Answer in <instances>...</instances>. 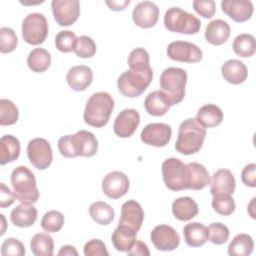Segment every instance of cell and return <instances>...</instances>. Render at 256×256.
Instances as JSON below:
<instances>
[{
  "label": "cell",
  "instance_id": "obj_1",
  "mask_svg": "<svg viewBox=\"0 0 256 256\" xmlns=\"http://www.w3.org/2000/svg\"><path fill=\"white\" fill-rule=\"evenodd\" d=\"M206 137V128H204L196 118L184 120L178 129L175 149L184 155L195 154L200 151Z\"/></svg>",
  "mask_w": 256,
  "mask_h": 256
},
{
  "label": "cell",
  "instance_id": "obj_2",
  "mask_svg": "<svg viewBox=\"0 0 256 256\" xmlns=\"http://www.w3.org/2000/svg\"><path fill=\"white\" fill-rule=\"evenodd\" d=\"M114 109V100L107 92H96L86 102L83 118L89 126L100 128L105 126Z\"/></svg>",
  "mask_w": 256,
  "mask_h": 256
},
{
  "label": "cell",
  "instance_id": "obj_3",
  "mask_svg": "<svg viewBox=\"0 0 256 256\" xmlns=\"http://www.w3.org/2000/svg\"><path fill=\"white\" fill-rule=\"evenodd\" d=\"M11 185L16 199L23 204L32 205L37 202L40 193L33 172L26 166H18L11 173Z\"/></svg>",
  "mask_w": 256,
  "mask_h": 256
},
{
  "label": "cell",
  "instance_id": "obj_4",
  "mask_svg": "<svg viewBox=\"0 0 256 256\" xmlns=\"http://www.w3.org/2000/svg\"><path fill=\"white\" fill-rule=\"evenodd\" d=\"M153 78L151 67L143 69H129L123 72L117 80L119 92L129 98L140 96L150 85Z\"/></svg>",
  "mask_w": 256,
  "mask_h": 256
},
{
  "label": "cell",
  "instance_id": "obj_5",
  "mask_svg": "<svg viewBox=\"0 0 256 256\" xmlns=\"http://www.w3.org/2000/svg\"><path fill=\"white\" fill-rule=\"evenodd\" d=\"M161 91L169 98L172 105L180 103L185 96V86L187 83V73L178 67H169L160 75L159 79Z\"/></svg>",
  "mask_w": 256,
  "mask_h": 256
},
{
  "label": "cell",
  "instance_id": "obj_6",
  "mask_svg": "<svg viewBox=\"0 0 256 256\" xmlns=\"http://www.w3.org/2000/svg\"><path fill=\"white\" fill-rule=\"evenodd\" d=\"M164 26L170 32L192 35L199 32L201 22L196 16L180 7H171L165 12Z\"/></svg>",
  "mask_w": 256,
  "mask_h": 256
},
{
  "label": "cell",
  "instance_id": "obj_7",
  "mask_svg": "<svg viewBox=\"0 0 256 256\" xmlns=\"http://www.w3.org/2000/svg\"><path fill=\"white\" fill-rule=\"evenodd\" d=\"M162 176L164 184L171 191L189 189L190 173L187 164L178 158H167L162 163Z\"/></svg>",
  "mask_w": 256,
  "mask_h": 256
},
{
  "label": "cell",
  "instance_id": "obj_8",
  "mask_svg": "<svg viewBox=\"0 0 256 256\" xmlns=\"http://www.w3.org/2000/svg\"><path fill=\"white\" fill-rule=\"evenodd\" d=\"M48 35V22L41 13H29L22 22V37L30 45L42 44Z\"/></svg>",
  "mask_w": 256,
  "mask_h": 256
},
{
  "label": "cell",
  "instance_id": "obj_9",
  "mask_svg": "<svg viewBox=\"0 0 256 256\" xmlns=\"http://www.w3.org/2000/svg\"><path fill=\"white\" fill-rule=\"evenodd\" d=\"M27 156L30 163L39 170L48 168L53 159L50 143L44 138H34L27 145Z\"/></svg>",
  "mask_w": 256,
  "mask_h": 256
},
{
  "label": "cell",
  "instance_id": "obj_10",
  "mask_svg": "<svg viewBox=\"0 0 256 256\" xmlns=\"http://www.w3.org/2000/svg\"><path fill=\"white\" fill-rule=\"evenodd\" d=\"M167 56L183 63H198L201 61L202 50L195 44L187 41H173L167 47Z\"/></svg>",
  "mask_w": 256,
  "mask_h": 256
},
{
  "label": "cell",
  "instance_id": "obj_11",
  "mask_svg": "<svg viewBox=\"0 0 256 256\" xmlns=\"http://www.w3.org/2000/svg\"><path fill=\"white\" fill-rule=\"evenodd\" d=\"M51 8L54 19L60 26L72 25L80 15L78 0H53Z\"/></svg>",
  "mask_w": 256,
  "mask_h": 256
},
{
  "label": "cell",
  "instance_id": "obj_12",
  "mask_svg": "<svg viewBox=\"0 0 256 256\" xmlns=\"http://www.w3.org/2000/svg\"><path fill=\"white\" fill-rule=\"evenodd\" d=\"M151 242L160 251L175 250L180 243V236L176 230L166 224L157 225L150 234Z\"/></svg>",
  "mask_w": 256,
  "mask_h": 256
},
{
  "label": "cell",
  "instance_id": "obj_13",
  "mask_svg": "<svg viewBox=\"0 0 256 256\" xmlns=\"http://www.w3.org/2000/svg\"><path fill=\"white\" fill-rule=\"evenodd\" d=\"M172 135L171 127L166 123H150L146 125L140 135L144 144L154 147L166 146Z\"/></svg>",
  "mask_w": 256,
  "mask_h": 256
},
{
  "label": "cell",
  "instance_id": "obj_14",
  "mask_svg": "<svg viewBox=\"0 0 256 256\" xmlns=\"http://www.w3.org/2000/svg\"><path fill=\"white\" fill-rule=\"evenodd\" d=\"M128 176L121 171L109 172L102 181V191L110 199H119L129 190Z\"/></svg>",
  "mask_w": 256,
  "mask_h": 256
},
{
  "label": "cell",
  "instance_id": "obj_15",
  "mask_svg": "<svg viewBox=\"0 0 256 256\" xmlns=\"http://www.w3.org/2000/svg\"><path fill=\"white\" fill-rule=\"evenodd\" d=\"M144 220V211L139 202L128 200L121 207V215L118 222L119 226L126 227L134 232H138Z\"/></svg>",
  "mask_w": 256,
  "mask_h": 256
},
{
  "label": "cell",
  "instance_id": "obj_16",
  "mask_svg": "<svg viewBox=\"0 0 256 256\" xmlns=\"http://www.w3.org/2000/svg\"><path fill=\"white\" fill-rule=\"evenodd\" d=\"M140 123V115L135 109H124L115 118L113 130L120 138H129L136 131Z\"/></svg>",
  "mask_w": 256,
  "mask_h": 256
},
{
  "label": "cell",
  "instance_id": "obj_17",
  "mask_svg": "<svg viewBox=\"0 0 256 256\" xmlns=\"http://www.w3.org/2000/svg\"><path fill=\"white\" fill-rule=\"evenodd\" d=\"M132 18L134 23L141 28L155 26L159 18V8L151 1L139 2L133 9Z\"/></svg>",
  "mask_w": 256,
  "mask_h": 256
},
{
  "label": "cell",
  "instance_id": "obj_18",
  "mask_svg": "<svg viewBox=\"0 0 256 256\" xmlns=\"http://www.w3.org/2000/svg\"><path fill=\"white\" fill-rule=\"evenodd\" d=\"M222 11L233 21L241 23L249 20L253 14V4L249 0H223Z\"/></svg>",
  "mask_w": 256,
  "mask_h": 256
},
{
  "label": "cell",
  "instance_id": "obj_19",
  "mask_svg": "<svg viewBox=\"0 0 256 256\" xmlns=\"http://www.w3.org/2000/svg\"><path fill=\"white\" fill-rule=\"evenodd\" d=\"M210 193L212 196L219 194L232 195L235 191L236 182L232 172L228 169H219L210 179Z\"/></svg>",
  "mask_w": 256,
  "mask_h": 256
},
{
  "label": "cell",
  "instance_id": "obj_20",
  "mask_svg": "<svg viewBox=\"0 0 256 256\" xmlns=\"http://www.w3.org/2000/svg\"><path fill=\"white\" fill-rule=\"evenodd\" d=\"M72 143L76 156L92 157L97 153L98 141L93 133L80 130L72 135Z\"/></svg>",
  "mask_w": 256,
  "mask_h": 256
},
{
  "label": "cell",
  "instance_id": "obj_21",
  "mask_svg": "<svg viewBox=\"0 0 256 256\" xmlns=\"http://www.w3.org/2000/svg\"><path fill=\"white\" fill-rule=\"evenodd\" d=\"M66 80L72 90L84 91L93 81L92 69L85 65L73 66L67 72Z\"/></svg>",
  "mask_w": 256,
  "mask_h": 256
},
{
  "label": "cell",
  "instance_id": "obj_22",
  "mask_svg": "<svg viewBox=\"0 0 256 256\" xmlns=\"http://www.w3.org/2000/svg\"><path fill=\"white\" fill-rule=\"evenodd\" d=\"M172 106L167 95L161 90H155L149 93L144 100L146 112L152 116L165 115Z\"/></svg>",
  "mask_w": 256,
  "mask_h": 256
},
{
  "label": "cell",
  "instance_id": "obj_23",
  "mask_svg": "<svg viewBox=\"0 0 256 256\" xmlns=\"http://www.w3.org/2000/svg\"><path fill=\"white\" fill-rule=\"evenodd\" d=\"M221 74L227 82L238 85L247 79L248 69L242 61L237 59H230L225 61L222 65Z\"/></svg>",
  "mask_w": 256,
  "mask_h": 256
},
{
  "label": "cell",
  "instance_id": "obj_24",
  "mask_svg": "<svg viewBox=\"0 0 256 256\" xmlns=\"http://www.w3.org/2000/svg\"><path fill=\"white\" fill-rule=\"evenodd\" d=\"M230 30V26L226 21L222 19L213 20L206 26L205 39L212 45H222L228 40Z\"/></svg>",
  "mask_w": 256,
  "mask_h": 256
},
{
  "label": "cell",
  "instance_id": "obj_25",
  "mask_svg": "<svg viewBox=\"0 0 256 256\" xmlns=\"http://www.w3.org/2000/svg\"><path fill=\"white\" fill-rule=\"evenodd\" d=\"M183 236L188 246L193 248L200 247L208 241V229L199 222L188 223L183 228Z\"/></svg>",
  "mask_w": 256,
  "mask_h": 256
},
{
  "label": "cell",
  "instance_id": "obj_26",
  "mask_svg": "<svg viewBox=\"0 0 256 256\" xmlns=\"http://www.w3.org/2000/svg\"><path fill=\"white\" fill-rule=\"evenodd\" d=\"M198 212V204L191 197H180L172 203V213L180 221H189L196 217Z\"/></svg>",
  "mask_w": 256,
  "mask_h": 256
},
{
  "label": "cell",
  "instance_id": "obj_27",
  "mask_svg": "<svg viewBox=\"0 0 256 256\" xmlns=\"http://www.w3.org/2000/svg\"><path fill=\"white\" fill-rule=\"evenodd\" d=\"M37 209L33 205L19 204L10 213L11 222L17 227H30L37 219Z\"/></svg>",
  "mask_w": 256,
  "mask_h": 256
},
{
  "label": "cell",
  "instance_id": "obj_28",
  "mask_svg": "<svg viewBox=\"0 0 256 256\" xmlns=\"http://www.w3.org/2000/svg\"><path fill=\"white\" fill-rule=\"evenodd\" d=\"M20 155V142L13 135H4L0 139V164L5 165L18 159Z\"/></svg>",
  "mask_w": 256,
  "mask_h": 256
},
{
  "label": "cell",
  "instance_id": "obj_29",
  "mask_svg": "<svg viewBox=\"0 0 256 256\" xmlns=\"http://www.w3.org/2000/svg\"><path fill=\"white\" fill-rule=\"evenodd\" d=\"M196 120L204 128H213L221 124L223 112L215 104H205L198 110Z\"/></svg>",
  "mask_w": 256,
  "mask_h": 256
},
{
  "label": "cell",
  "instance_id": "obj_30",
  "mask_svg": "<svg viewBox=\"0 0 256 256\" xmlns=\"http://www.w3.org/2000/svg\"><path fill=\"white\" fill-rule=\"evenodd\" d=\"M190 173V190H202L210 183L208 170L200 163L190 162L187 164Z\"/></svg>",
  "mask_w": 256,
  "mask_h": 256
},
{
  "label": "cell",
  "instance_id": "obj_31",
  "mask_svg": "<svg viewBox=\"0 0 256 256\" xmlns=\"http://www.w3.org/2000/svg\"><path fill=\"white\" fill-rule=\"evenodd\" d=\"M137 232H134L126 227L119 226L114 230L111 236L112 244L117 251L127 252L136 240Z\"/></svg>",
  "mask_w": 256,
  "mask_h": 256
},
{
  "label": "cell",
  "instance_id": "obj_32",
  "mask_svg": "<svg viewBox=\"0 0 256 256\" xmlns=\"http://www.w3.org/2000/svg\"><path fill=\"white\" fill-rule=\"evenodd\" d=\"M51 64V55L44 48L33 49L27 57V65L30 70L36 73L46 71Z\"/></svg>",
  "mask_w": 256,
  "mask_h": 256
},
{
  "label": "cell",
  "instance_id": "obj_33",
  "mask_svg": "<svg viewBox=\"0 0 256 256\" xmlns=\"http://www.w3.org/2000/svg\"><path fill=\"white\" fill-rule=\"evenodd\" d=\"M89 215L97 224L108 225L113 221L115 212L108 203L96 201L89 206Z\"/></svg>",
  "mask_w": 256,
  "mask_h": 256
},
{
  "label": "cell",
  "instance_id": "obj_34",
  "mask_svg": "<svg viewBox=\"0 0 256 256\" xmlns=\"http://www.w3.org/2000/svg\"><path fill=\"white\" fill-rule=\"evenodd\" d=\"M254 242L248 234L236 235L228 245V254L230 256H248L253 252Z\"/></svg>",
  "mask_w": 256,
  "mask_h": 256
},
{
  "label": "cell",
  "instance_id": "obj_35",
  "mask_svg": "<svg viewBox=\"0 0 256 256\" xmlns=\"http://www.w3.org/2000/svg\"><path fill=\"white\" fill-rule=\"evenodd\" d=\"M30 248L35 256H52L54 250L53 238L48 233H37L30 241Z\"/></svg>",
  "mask_w": 256,
  "mask_h": 256
},
{
  "label": "cell",
  "instance_id": "obj_36",
  "mask_svg": "<svg viewBox=\"0 0 256 256\" xmlns=\"http://www.w3.org/2000/svg\"><path fill=\"white\" fill-rule=\"evenodd\" d=\"M233 51L242 58L251 57L256 51L255 37L248 33H242L235 37L232 44Z\"/></svg>",
  "mask_w": 256,
  "mask_h": 256
},
{
  "label": "cell",
  "instance_id": "obj_37",
  "mask_svg": "<svg viewBox=\"0 0 256 256\" xmlns=\"http://www.w3.org/2000/svg\"><path fill=\"white\" fill-rule=\"evenodd\" d=\"M19 111L17 106L9 99L0 100V125H13L17 122Z\"/></svg>",
  "mask_w": 256,
  "mask_h": 256
},
{
  "label": "cell",
  "instance_id": "obj_38",
  "mask_svg": "<svg viewBox=\"0 0 256 256\" xmlns=\"http://www.w3.org/2000/svg\"><path fill=\"white\" fill-rule=\"evenodd\" d=\"M64 225V215L56 210H50L41 219V227L48 233H56Z\"/></svg>",
  "mask_w": 256,
  "mask_h": 256
},
{
  "label": "cell",
  "instance_id": "obj_39",
  "mask_svg": "<svg viewBox=\"0 0 256 256\" xmlns=\"http://www.w3.org/2000/svg\"><path fill=\"white\" fill-rule=\"evenodd\" d=\"M212 208L216 213L220 215L229 216L235 211L236 205L231 195L219 194V195L213 196Z\"/></svg>",
  "mask_w": 256,
  "mask_h": 256
},
{
  "label": "cell",
  "instance_id": "obj_40",
  "mask_svg": "<svg viewBox=\"0 0 256 256\" xmlns=\"http://www.w3.org/2000/svg\"><path fill=\"white\" fill-rule=\"evenodd\" d=\"M77 43V37L74 32L70 30H63L58 32L55 37L56 48L64 53H69L75 50Z\"/></svg>",
  "mask_w": 256,
  "mask_h": 256
},
{
  "label": "cell",
  "instance_id": "obj_41",
  "mask_svg": "<svg viewBox=\"0 0 256 256\" xmlns=\"http://www.w3.org/2000/svg\"><path fill=\"white\" fill-rule=\"evenodd\" d=\"M208 239L216 245H222L227 242L230 232L226 225L220 222H213L208 227Z\"/></svg>",
  "mask_w": 256,
  "mask_h": 256
},
{
  "label": "cell",
  "instance_id": "obj_42",
  "mask_svg": "<svg viewBox=\"0 0 256 256\" xmlns=\"http://www.w3.org/2000/svg\"><path fill=\"white\" fill-rule=\"evenodd\" d=\"M74 52L80 58H90L96 53V44L91 37L81 35L77 37V43Z\"/></svg>",
  "mask_w": 256,
  "mask_h": 256
},
{
  "label": "cell",
  "instance_id": "obj_43",
  "mask_svg": "<svg viewBox=\"0 0 256 256\" xmlns=\"http://www.w3.org/2000/svg\"><path fill=\"white\" fill-rule=\"evenodd\" d=\"M18 38L15 31L10 27L0 29V51L1 53H10L16 49Z\"/></svg>",
  "mask_w": 256,
  "mask_h": 256
},
{
  "label": "cell",
  "instance_id": "obj_44",
  "mask_svg": "<svg viewBox=\"0 0 256 256\" xmlns=\"http://www.w3.org/2000/svg\"><path fill=\"white\" fill-rule=\"evenodd\" d=\"M150 58L147 50L144 48H135L133 49L128 57V66L129 69H143L150 67L149 64Z\"/></svg>",
  "mask_w": 256,
  "mask_h": 256
},
{
  "label": "cell",
  "instance_id": "obj_45",
  "mask_svg": "<svg viewBox=\"0 0 256 256\" xmlns=\"http://www.w3.org/2000/svg\"><path fill=\"white\" fill-rule=\"evenodd\" d=\"M1 254L3 256H23L25 247L16 238H6L1 245Z\"/></svg>",
  "mask_w": 256,
  "mask_h": 256
},
{
  "label": "cell",
  "instance_id": "obj_46",
  "mask_svg": "<svg viewBox=\"0 0 256 256\" xmlns=\"http://www.w3.org/2000/svg\"><path fill=\"white\" fill-rule=\"evenodd\" d=\"M192 6L204 18H212L216 12V4L213 0H195L192 2Z\"/></svg>",
  "mask_w": 256,
  "mask_h": 256
},
{
  "label": "cell",
  "instance_id": "obj_47",
  "mask_svg": "<svg viewBox=\"0 0 256 256\" xmlns=\"http://www.w3.org/2000/svg\"><path fill=\"white\" fill-rule=\"evenodd\" d=\"M86 256H108L109 253L105 244L100 239H91L84 246Z\"/></svg>",
  "mask_w": 256,
  "mask_h": 256
},
{
  "label": "cell",
  "instance_id": "obj_48",
  "mask_svg": "<svg viewBox=\"0 0 256 256\" xmlns=\"http://www.w3.org/2000/svg\"><path fill=\"white\" fill-rule=\"evenodd\" d=\"M58 149L60 154L66 158L77 157L72 143V135H65L60 137L58 140Z\"/></svg>",
  "mask_w": 256,
  "mask_h": 256
},
{
  "label": "cell",
  "instance_id": "obj_49",
  "mask_svg": "<svg viewBox=\"0 0 256 256\" xmlns=\"http://www.w3.org/2000/svg\"><path fill=\"white\" fill-rule=\"evenodd\" d=\"M242 182L251 188L256 187V164H247L241 172Z\"/></svg>",
  "mask_w": 256,
  "mask_h": 256
},
{
  "label": "cell",
  "instance_id": "obj_50",
  "mask_svg": "<svg viewBox=\"0 0 256 256\" xmlns=\"http://www.w3.org/2000/svg\"><path fill=\"white\" fill-rule=\"evenodd\" d=\"M16 196L4 183H0V207L6 208L13 204Z\"/></svg>",
  "mask_w": 256,
  "mask_h": 256
},
{
  "label": "cell",
  "instance_id": "obj_51",
  "mask_svg": "<svg viewBox=\"0 0 256 256\" xmlns=\"http://www.w3.org/2000/svg\"><path fill=\"white\" fill-rule=\"evenodd\" d=\"M127 254L130 256H149L150 251L148 249V246L139 240H135L134 244L131 246V248L127 251Z\"/></svg>",
  "mask_w": 256,
  "mask_h": 256
},
{
  "label": "cell",
  "instance_id": "obj_52",
  "mask_svg": "<svg viewBox=\"0 0 256 256\" xmlns=\"http://www.w3.org/2000/svg\"><path fill=\"white\" fill-rule=\"evenodd\" d=\"M106 5L113 11H122L124 10L129 4H130V0H121V1H105Z\"/></svg>",
  "mask_w": 256,
  "mask_h": 256
},
{
  "label": "cell",
  "instance_id": "obj_53",
  "mask_svg": "<svg viewBox=\"0 0 256 256\" xmlns=\"http://www.w3.org/2000/svg\"><path fill=\"white\" fill-rule=\"evenodd\" d=\"M58 255H68V256H78V252L74 246L71 245H64L58 252Z\"/></svg>",
  "mask_w": 256,
  "mask_h": 256
},
{
  "label": "cell",
  "instance_id": "obj_54",
  "mask_svg": "<svg viewBox=\"0 0 256 256\" xmlns=\"http://www.w3.org/2000/svg\"><path fill=\"white\" fill-rule=\"evenodd\" d=\"M255 200H256V198L254 197V198L251 200V202L249 203V205H248V213H249V215H250L253 219H255V218H256V216H255V212H254Z\"/></svg>",
  "mask_w": 256,
  "mask_h": 256
}]
</instances>
